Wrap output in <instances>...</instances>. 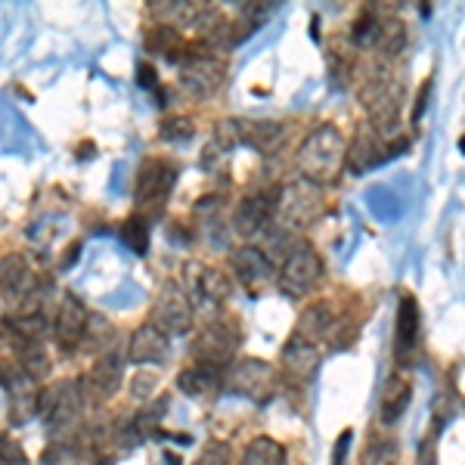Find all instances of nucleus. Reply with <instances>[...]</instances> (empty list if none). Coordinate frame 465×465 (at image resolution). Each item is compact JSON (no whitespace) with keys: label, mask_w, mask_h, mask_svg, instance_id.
<instances>
[{"label":"nucleus","mask_w":465,"mask_h":465,"mask_svg":"<svg viewBox=\"0 0 465 465\" xmlns=\"http://www.w3.org/2000/svg\"><path fill=\"white\" fill-rule=\"evenodd\" d=\"M344 162H348V143H344L341 131L335 124H320L317 131H311L295 153V164L302 177L317 186L332 183L344 168Z\"/></svg>","instance_id":"f257e3e1"},{"label":"nucleus","mask_w":465,"mask_h":465,"mask_svg":"<svg viewBox=\"0 0 465 465\" xmlns=\"http://www.w3.org/2000/svg\"><path fill=\"white\" fill-rule=\"evenodd\" d=\"M223 381L230 385V391H236L239 397H245V401H252V403L273 401L276 388H280L276 370L267 360H258V357L232 360L227 366V372H223Z\"/></svg>","instance_id":"f03ea898"},{"label":"nucleus","mask_w":465,"mask_h":465,"mask_svg":"<svg viewBox=\"0 0 465 465\" xmlns=\"http://www.w3.org/2000/svg\"><path fill=\"white\" fill-rule=\"evenodd\" d=\"M322 280V261L311 245H295L289 252L286 264L280 270V286L292 298H304L320 286Z\"/></svg>","instance_id":"7ed1b4c3"},{"label":"nucleus","mask_w":465,"mask_h":465,"mask_svg":"<svg viewBox=\"0 0 465 465\" xmlns=\"http://www.w3.org/2000/svg\"><path fill=\"white\" fill-rule=\"evenodd\" d=\"M81 401H84V394H81L78 381H54V385L37 394V416L50 429H65V425H72L78 419Z\"/></svg>","instance_id":"20e7f679"},{"label":"nucleus","mask_w":465,"mask_h":465,"mask_svg":"<svg viewBox=\"0 0 465 465\" xmlns=\"http://www.w3.org/2000/svg\"><path fill=\"white\" fill-rule=\"evenodd\" d=\"M276 212H280L282 223H289V227H307L311 221H317L322 212V196H320L317 183L298 180V183L286 186V190L280 193Z\"/></svg>","instance_id":"39448f33"},{"label":"nucleus","mask_w":465,"mask_h":465,"mask_svg":"<svg viewBox=\"0 0 465 465\" xmlns=\"http://www.w3.org/2000/svg\"><path fill=\"white\" fill-rule=\"evenodd\" d=\"M236 341H239V332H232L230 322H212V326L202 329L196 344H193L196 363H205V366H214V370L227 372V366L232 363L230 357H232Z\"/></svg>","instance_id":"423d86ee"},{"label":"nucleus","mask_w":465,"mask_h":465,"mask_svg":"<svg viewBox=\"0 0 465 465\" xmlns=\"http://www.w3.org/2000/svg\"><path fill=\"white\" fill-rule=\"evenodd\" d=\"M174 186V168L164 164L162 159L143 162V168L137 171V183H134V196H137L140 208H162L164 196Z\"/></svg>","instance_id":"0eeeda50"},{"label":"nucleus","mask_w":465,"mask_h":465,"mask_svg":"<svg viewBox=\"0 0 465 465\" xmlns=\"http://www.w3.org/2000/svg\"><path fill=\"white\" fill-rule=\"evenodd\" d=\"M155 326L168 335H183L193 326V304L190 295L180 292L177 286H164L155 302Z\"/></svg>","instance_id":"6e6552de"},{"label":"nucleus","mask_w":465,"mask_h":465,"mask_svg":"<svg viewBox=\"0 0 465 465\" xmlns=\"http://www.w3.org/2000/svg\"><path fill=\"white\" fill-rule=\"evenodd\" d=\"M223 72H227L223 69V63L221 59H214L212 54L208 56H186V63L180 65V84L196 96H208L223 84Z\"/></svg>","instance_id":"1a4fd4ad"},{"label":"nucleus","mask_w":465,"mask_h":465,"mask_svg":"<svg viewBox=\"0 0 465 465\" xmlns=\"http://www.w3.org/2000/svg\"><path fill=\"white\" fill-rule=\"evenodd\" d=\"M87 326H90L87 307L81 304L74 295H63V302H59V311H56V326H54L59 348H63V351H74L78 344H84Z\"/></svg>","instance_id":"9d476101"},{"label":"nucleus","mask_w":465,"mask_h":465,"mask_svg":"<svg viewBox=\"0 0 465 465\" xmlns=\"http://www.w3.org/2000/svg\"><path fill=\"white\" fill-rule=\"evenodd\" d=\"M230 264H232V270H236L239 282H242V286H249V289H258V286L264 289V286L273 282V276H276L270 258L261 249H254V245H242V249L232 252Z\"/></svg>","instance_id":"9b49d317"},{"label":"nucleus","mask_w":465,"mask_h":465,"mask_svg":"<svg viewBox=\"0 0 465 465\" xmlns=\"http://www.w3.org/2000/svg\"><path fill=\"white\" fill-rule=\"evenodd\" d=\"M416 344H419V304L412 295H403L401 304H397V332H394L397 363H410Z\"/></svg>","instance_id":"f8f14e48"},{"label":"nucleus","mask_w":465,"mask_h":465,"mask_svg":"<svg viewBox=\"0 0 465 465\" xmlns=\"http://www.w3.org/2000/svg\"><path fill=\"white\" fill-rule=\"evenodd\" d=\"M276 205H280V199L267 196V193H258V196H245L242 202H239L236 208V230L245 232V236H252V232L264 230L270 223V217H273Z\"/></svg>","instance_id":"ddd939ff"},{"label":"nucleus","mask_w":465,"mask_h":465,"mask_svg":"<svg viewBox=\"0 0 465 465\" xmlns=\"http://www.w3.org/2000/svg\"><path fill=\"white\" fill-rule=\"evenodd\" d=\"M168 357V332H162L155 322H143L131 335V360L134 363H164Z\"/></svg>","instance_id":"4468645a"},{"label":"nucleus","mask_w":465,"mask_h":465,"mask_svg":"<svg viewBox=\"0 0 465 465\" xmlns=\"http://www.w3.org/2000/svg\"><path fill=\"white\" fill-rule=\"evenodd\" d=\"M317 363H320V348H317V344L292 335V339L286 341V348H282V366H286L289 376L311 379L313 370H317Z\"/></svg>","instance_id":"2eb2a0df"},{"label":"nucleus","mask_w":465,"mask_h":465,"mask_svg":"<svg viewBox=\"0 0 465 465\" xmlns=\"http://www.w3.org/2000/svg\"><path fill=\"white\" fill-rule=\"evenodd\" d=\"M118 385H122V360L115 354H103L87 376V391L106 401V397L118 391Z\"/></svg>","instance_id":"dca6fc26"},{"label":"nucleus","mask_w":465,"mask_h":465,"mask_svg":"<svg viewBox=\"0 0 465 465\" xmlns=\"http://www.w3.org/2000/svg\"><path fill=\"white\" fill-rule=\"evenodd\" d=\"M335 326V317H332V307L326 302H317L311 307H304L302 317H298V326H295V335L304 341H313L320 344V339H326L329 329Z\"/></svg>","instance_id":"f3484780"},{"label":"nucleus","mask_w":465,"mask_h":465,"mask_svg":"<svg viewBox=\"0 0 465 465\" xmlns=\"http://www.w3.org/2000/svg\"><path fill=\"white\" fill-rule=\"evenodd\" d=\"M410 397H412V385L407 376H391L381 391V422L394 425L397 419L403 416V410L410 407Z\"/></svg>","instance_id":"a211bd4d"},{"label":"nucleus","mask_w":465,"mask_h":465,"mask_svg":"<svg viewBox=\"0 0 465 465\" xmlns=\"http://www.w3.org/2000/svg\"><path fill=\"white\" fill-rule=\"evenodd\" d=\"M221 379H223V372L214 370V366L193 363L190 370H183L177 376V385H180V391H186L190 397H205L208 391H214Z\"/></svg>","instance_id":"6ab92c4d"},{"label":"nucleus","mask_w":465,"mask_h":465,"mask_svg":"<svg viewBox=\"0 0 465 465\" xmlns=\"http://www.w3.org/2000/svg\"><path fill=\"white\" fill-rule=\"evenodd\" d=\"M232 292V282L227 273H221V270L214 267H202L199 276H196V295L202 298V302L208 304H221L227 302Z\"/></svg>","instance_id":"aec40b11"},{"label":"nucleus","mask_w":465,"mask_h":465,"mask_svg":"<svg viewBox=\"0 0 465 465\" xmlns=\"http://www.w3.org/2000/svg\"><path fill=\"white\" fill-rule=\"evenodd\" d=\"M242 465H289L286 450L273 438H254L242 453Z\"/></svg>","instance_id":"412c9836"},{"label":"nucleus","mask_w":465,"mask_h":465,"mask_svg":"<svg viewBox=\"0 0 465 465\" xmlns=\"http://www.w3.org/2000/svg\"><path fill=\"white\" fill-rule=\"evenodd\" d=\"M407 47V25L401 19H381V28H379V41H376V50L381 56L394 59L397 54H403Z\"/></svg>","instance_id":"4be33fe9"},{"label":"nucleus","mask_w":465,"mask_h":465,"mask_svg":"<svg viewBox=\"0 0 465 465\" xmlns=\"http://www.w3.org/2000/svg\"><path fill=\"white\" fill-rule=\"evenodd\" d=\"M379 159H381V155H379V143H376V137H372L370 131L357 134L354 146L348 149V162H351V168H354V171H366L372 162H379Z\"/></svg>","instance_id":"5701e85b"},{"label":"nucleus","mask_w":465,"mask_h":465,"mask_svg":"<svg viewBox=\"0 0 465 465\" xmlns=\"http://www.w3.org/2000/svg\"><path fill=\"white\" fill-rule=\"evenodd\" d=\"M32 270L25 267L22 258H4V295H10V289L22 295V292L32 289Z\"/></svg>","instance_id":"b1692460"},{"label":"nucleus","mask_w":465,"mask_h":465,"mask_svg":"<svg viewBox=\"0 0 465 465\" xmlns=\"http://www.w3.org/2000/svg\"><path fill=\"white\" fill-rule=\"evenodd\" d=\"M19 363L25 370V376H47L50 372V357L47 351L41 348V341H22V351H19Z\"/></svg>","instance_id":"393cba45"},{"label":"nucleus","mask_w":465,"mask_h":465,"mask_svg":"<svg viewBox=\"0 0 465 465\" xmlns=\"http://www.w3.org/2000/svg\"><path fill=\"white\" fill-rule=\"evenodd\" d=\"M149 54H164V56H177V50H186L180 35L171 25H155L146 37Z\"/></svg>","instance_id":"a878e982"},{"label":"nucleus","mask_w":465,"mask_h":465,"mask_svg":"<svg viewBox=\"0 0 465 465\" xmlns=\"http://www.w3.org/2000/svg\"><path fill=\"white\" fill-rule=\"evenodd\" d=\"M242 137H245V143H252V146H258V149H273L276 143H280V137H282V131H280V124H245L242 122Z\"/></svg>","instance_id":"bb28decb"},{"label":"nucleus","mask_w":465,"mask_h":465,"mask_svg":"<svg viewBox=\"0 0 465 465\" xmlns=\"http://www.w3.org/2000/svg\"><path fill=\"white\" fill-rule=\"evenodd\" d=\"M13 332H16L22 341H44V335H47V320L37 311L25 313V317H19L13 322Z\"/></svg>","instance_id":"cd10ccee"},{"label":"nucleus","mask_w":465,"mask_h":465,"mask_svg":"<svg viewBox=\"0 0 465 465\" xmlns=\"http://www.w3.org/2000/svg\"><path fill=\"white\" fill-rule=\"evenodd\" d=\"M379 28L381 19L376 16V10H363V16L354 22V41L360 47H372L379 41Z\"/></svg>","instance_id":"c85d7f7f"},{"label":"nucleus","mask_w":465,"mask_h":465,"mask_svg":"<svg viewBox=\"0 0 465 465\" xmlns=\"http://www.w3.org/2000/svg\"><path fill=\"white\" fill-rule=\"evenodd\" d=\"M124 239L131 242V249L137 252V254H146V249H149V230H146L143 217H134V221L124 223Z\"/></svg>","instance_id":"c756f323"},{"label":"nucleus","mask_w":465,"mask_h":465,"mask_svg":"<svg viewBox=\"0 0 465 465\" xmlns=\"http://www.w3.org/2000/svg\"><path fill=\"white\" fill-rule=\"evenodd\" d=\"M109 339H112V326L100 317V313H90V326H87L84 344H90V348H103Z\"/></svg>","instance_id":"7c9ffc66"},{"label":"nucleus","mask_w":465,"mask_h":465,"mask_svg":"<svg viewBox=\"0 0 465 465\" xmlns=\"http://www.w3.org/2000/svg\"><path fill=\"white\" fill-rule=\"evenodd\" d=\"M193 465H230V450L227 444H221V440H212L202 453L196 456V462Z\"/></svg>","instance_id":"2f4dec72"},{"label":"nucleus","mask_w":465,"mask_h":465,"mask_svg":"<svg viewBox=\"0 0 465 465\" xmlns=\"http://www.w3.org/2000/svg\"><path fill=\"white\" fill-rule=\"evenodd\" d=\"M162 137L164 140H190L193 137V122L183 115L168 118V122L162 124Z\"/></svg>","instance_id":"473e14b6"},{"label":"nucleus","mask_w":465,"mask_h":465,"mask_svg":"<svg viewBox=\"0 0 465 465\" xmlns=\"http://www.w3.org/2000/svg\"><path fill=\"white\" fill-rule=\"evenodd\" d=\"M394 460V444H385V440H372L370 450L363 453V465H391Z\"/></svg>","instance_id":"72a5a7b5"},{"label":"nucleus","mask_w":465,"mask_h":465,"mask_svg":"<svg viewBox=\"0 0 465 465\" xmlns=\"http://www.w3.org/2000/svg\"><path fill=\"white\" fill-rule=\"evenodd\" d=\"M153 388H155V376H153V372H137L134 381H131L134 401H146V397L153 394Z\"/></svg>","instance_id":"f704fd0d"},{"label":"nucleus","mask_w":465,"mask_h":465,"mask_svg":"<svg viewBox=\"0 0 465 465\" xmlns=\"http://www.w3.org/2000/svg\"><path fill=\"white\" fill-rule=\"evenodd\" d=\"M431 87H434V78L425 81L422 87H419V96H416V109H412V122H419V118L425 115V109H429V96H431Z\"/></svg>","instance_id":"c9c22d12"},{"label":"nucleus","mask_w":465,"mask_h":465,"mask_svg":"<svg viewBox=\"0 0 465 465\" xmlns=\"http://www.w3.org/2000/svg\"><path fill=\"white\" fill-rule=\"evenodd\" d=\"M351 429L339 434V444H335V453H332V465H344V456H348V447H351Z\"/></svg>","instance_id":"e433bc0d"},{"label":"nucleus","mask_w":465,"mask_h":465,"mask_svg":"<svg viewBox=\"0 0 465 465\" xmlns=\"http://www.w3.org/2000/svg\"><path fill=\"white\" fill-rule=\"evenodd\" d=\"M140 84H143V87H153L155 84V69L149 63L140 65Z\"/></svg>","instance_id":"4c0bfd02"},{"label":"nucleus","mask_w":465,"mask_h":465,"mask_svg":"<svg viewBox=\"0 0 465 465\" xmlns=\"http://www.w3.org/2000/svg\"><path fill=\"white\" fill-rule=\"evenodd\" d=\"M419 465H434V456H431V447H422V456H419Z\"/></svg>","instance_id":"58836bf2"}]
</instances>
